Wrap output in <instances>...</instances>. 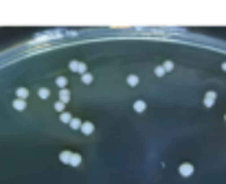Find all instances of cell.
<instances>
[{"label":"cell","mask_w":226,"mask_h":184,"mask_svg":"<svg viewBox=\"0 0 226 184\" xmlns=\"http://www.w3.org/2000/svg\"><path fill=\"white\" fill-rule=\"evenodd\" d=\"M68 68H70L72 73H81V75H86V64H81V61H70Z\"/></svg>","instance_id":"obj_1"},{"label":"cell","mask_w":226,"mask_h":184,"mask_svg":"<svg viewBox=\"0 0 226 184\" xmlns=\"http://www.w3.org/2000/svg\"><path fill=\"white\" fill-rule=\"evenodd\" d=\"M178 171H180V175H185V178H189V175L193 173V165H189V162H185V165H180V167H178Z\"/></svg>","instance_id":"obj_2"},{"label":"cell","mask_w":226,"mask_h":184,"mask_svg":"<svg viewBox=\"0 0 226 184\" xmlns=\"http://www.w3.org/2000/svg\"><path fill=\"white\" fill-rule=\"evenodd\" d=\"M72 156H75L72 151H62L59 153V160H62V162H72Z\"/></svg>","instance_id":"obj_3"},{"label":"cell","mask_w":226,"mask_h":184,"mask_svg":"<svg viewBox=\"0 0 226 184\" xmlns=\"http://www.w3.org/2000/svg\"><path fill=\"white\" fill-rule=\"evenodd\" d=\"M213 103H215V92H206V97H204V105L211 107Z\"/></svg>","instance_id":"obj_4"},{"label":"cell","mask_w":226,"mask_h":184,"mask_svg":"<svg viewBox=\"0 0 226 184\" xmlns=\"http://www.w3.org/2000/svg\"><path fill=\"white\" fill-rule=\"evenodd\" d=\"M59 101H62V103H68V101H70V92H68L66 88L59 90Z\"/></svg>","instance_id":"obj_5"},{"label":"cell","mask_w":226,"mask_h":184,"mask_svg":"<svg viewBox=\"0 0 226 184\" xmlns=\"http://www.w3.org/2000/svg\"><path fill=\"white\" fill-rule=\"evenodd\" d=\"M15 94H18V99H22V101H24V99L29 97V90H27V88H18V90H15Z\"/></svg>","instance_id":"obj_6"},{"label":"cell","mask_w":226,"mask_h":184,"mask_svg":"<svg viewBox=\"0 0 226 184\" xmlns=\"http://www.w3.org/2000/svg\"><path fill=\"white\" fill-rule=\"evenodd\" d=\"M81 132H84V134H88V136H90V134H92V132H94V125H92V123H84V125H81Z\"/></svg>","instance_id":"obj_7"},{"label":"cell","mask_w":226,"mask_h":184,"mask_svg":"<svg viewBox=\"0 0 226 184\" xmlns=\"http://www.w3.org/2000/svg\"><path fill=\"white\" fill-rule=\"evenodd\" d=\"M81 125H84V121H79V119H72L70 121V127L72 129H81Z\"/></svg>","instance_id":"obj_8"},{"label":"cell","mask_w":226,"mask_h":184,"mask_svg":"<svg viewBox=\"0 0 226 184\" xmlns=\"http://www.w3.org/2000/svg\"><path fill=\"white\" fill-rule=\"evenodd\" d=\"M13 107H15V110H24V107H27V103H24L22 99H15V101H13Z\"/></svg>","instance_id":"obj_9"},{"label":"cell","mask_w":226,"mask_h":184,"mask_svg":"<svg viewBox=\"0 0 226 184\" xmlns=\"http://www.w3.org/2000/svg\"><path fill=\"white\" fill-rule=\"evenodd\" d=\"M145 107H147L145 101H136V103H134V110H136V112H145Z\"/></svg>","instance_id":"obj_10"},{"label":"cell","mask_w":226,"mask_h":184,"mask_svg":"<svg viewBox=\"0 0 226 184\" xmlns=\"http://www.w3.org/2000/svg\"><path fill=\"white\" fill-rule=\"evenodd\" d=\"M59 119H62V123H68V125H70V121H72V116H70L68 112H64V114H59Z\"/></svg>","instance_id":"obj_11"},{"label":"cell","mask_w":226,"mask_h":184,"mask_svg":"<svg viewBox=\"0 0 226 184\" xmlns=\"http://www.w3.org/2000/svg\"><path fill=\"white\" fill-rule=\"evenodd\" d=\"M70 165H72V167H79V165H81V156H79V153H75V156H72V162H70Z\"/></svg>","instance_id":"obj_12"},{"label":"cell","mask_w":226,"mask_h":184,"mask_svg":"<svg viewBox=\"0 0 226 184\" xmlns=\"http://www.w3.org/2000/svg\"><path fill=\"white\" fill-rule=\"evenodd\" d=\"M37 94H40V99H48V94H51V92H48L46 88H40V90H37Z\"/></svg>","instance_id":"obj_13"},{"label":"cell","mask_w":226,"mask_h":184,"mask_svg":"<svg viewBox=\"0 0 226 184\" xmlns=\"http://www.w3.org/2000/svg\"><path fill=\"white\" fill-rule=\"evenodd\" d=\"M81 81H84V83H92V75H90V73L81 75Z\"/></svg>","instance_id":"obj_14"},{"label":"cell","mask_w":226,"mask_h":184,"mask_svg":"<svg viewBox=\"0 0 226 184\" xmlns=\"http://www.w3.org/2000/svg\"><path fill=\"white\" fill-rule=\"evenodd\" d=\"M128 83H130V86H136V83H138V77H136V75H130V77H128Z\"/></svg>","instance_id":"obj_15"},{"label":"cell","mask_w":226,"mask_h":184,"mask_svg":"<svg viewBox=\"0 0 226 184\" xmlns=\"http://www.w3.org/2000/svg\"><path fill=\"white\" fill-rule=\"evenodd\" d=\"M66 83H68V81H66V77H57V86H59L62 90L66 88Z\"/></svg>","instance_id":"obj_16"},{"label":"cell","mask_w":226,"mask_h":184,"mask_svg":"<svg viewBox=\"0 0 226 184\" xmlns=\"http://www.w3.org/2000/svg\"><path fill=\"white\" fill-rule=\"evenodd\" d=\"M55 110H57L59 114H64V103H62V101H57V103H55Z\"/></svg>","instance_id":"obj_17"},{"label":"cell","mask_w":226,"mask_h":184,"mask_svg":"<svg viewBox=\"0 0 226 184\" xmlns=\"http://www.w3.org/2000/svg\"><path fill=\"white\" fill-rule=\"evenodd\" d=\"M156 75H158V77H163V75H165V68H163V66H158V68H156Z\"/></svg>","instance_id":"obj_18"},{"label":"cell","mask_w":226,"mask_h":184,"mask_svg":"<svg viewBox=\"0 0 226 184\" xmlns=\"http://www.w3.org/2000/svg\"><path fill=\"white\" fill-rule=\"evenodd\" d=\"M163 68H165V73H167V70H171V68H173V64H171V61H165Z\"/></svg>","instance_id":"obj_19"}]
</instances>
